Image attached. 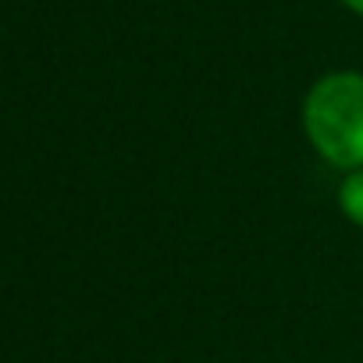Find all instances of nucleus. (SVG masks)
<instances>
[{"instance_id": "nucleus-1", "label": "nucleus", "mask_w": 363, "mask_h": 363, "mask_svg": "<svg viewBox=\"0 0 363 363\" xmlns=\"http://www.w3.org/2000/svg\"><path fill=\"white\" fill-rule=\"evenodd\" d=\"M303 128L310 146L331 164L349 171L363 167V75L331 72L303 100Z\"/></svg>"}, {"instance_id": "nucleus-2", "label": "nucleus", "mask_w": 363, "mask_h": 363, "mask_svg": "<svg viewBox=\"0 0 363 363\" xmlns=\"http://www.w3.org/2000/svg\"><path fill=\"white\" fill-rule=\"evenodd\" d=\"M338 207L342 214L363 228V167L359 171H349L342 178V186H338Z\"/></svg>"}, {"instance_id": "nucleus-3", "label": "nucleus", "mask_w": 363, "mask_h": 363, "mask_svg": "<svg viewBox=\"0 0 363 363\" xmlns=\"http://www.w3.org/2000/svg\"><path fill=\"white\" fill-rule=\"evenodd\" d=\"M345 4H349V8L356 11V15H363V0H345Z\"/></svg>"}]
</instances>
